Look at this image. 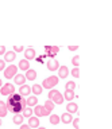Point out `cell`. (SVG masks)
<instances>
[{
    "label": "cell",
    "mask_w": 112,
    "mask_h": 129,
    "mask_svg": "<svg viewBox=\"0 0 112 129\" xmlns=\"http://www.w3.org/2000/svg\"><path fill=\"white\" fill-rule=\"evenodd\" d=\"M59 120H61L63 124H69V122H72L73 117H72L70 113H68V112H66V113H63V114H62L61 117H59Z\"/></svg>",
    "instance_id": "ac0fdd59"
},
{
    "label": "cell",
    "mask_w": 112,
    "mask_h": 129,
    "mask_svg": "<svg viewBox=\"0 0 112 129\" xmlns=\"http://www.w3.org/2000/svg\"><path fill=\"white\" fill-rule=\"evenodd\" d=\"M20 129H31V128L29 126V125H25V124H22V125H20Z\"/></svg>",
    "instance_id": "d590c367"
},
{
    "label": "cell",
    "mask_w": 112,
    "mask_h": 129,
    "mask_svg": "<svg viewBox=\"0 0 112 129\" xmlns=\"http://www.w3.org/2000/svg\"><path fill=\"white\" fill-rule=\"evenodd\" d=\"M42 90H43V87L41 86V85H38V83H35L34 86H31V91L34 93V95L42 94Z\"/></svg>",
    "instance_id": "7402d4cb"
},
{
    "label": "cell",
    "mask_w": 112,
    "mask_h": 129,
    "mask_svg": "<svg viewBox=\"0 0 112 129\" xmlns=\"http://www.w3.org/2000/svg\"><path fill=\"white\" fill-rule=\"evenodd\" d=\"M16 58V52L14 51H6L4 54V62H14Z\"/></svg>",
    "instance_id": "4fadbf2b"
},
{
    "label": "cell",
    "mask_w": 112,
    "mask_h": 129,
    "mask_svg": "<svg viewBox=\"0 0 112 129\" xmlns=\"http://www.w3.org/2000/svg\"><path fill=\"white\" fill-rule=\"evenodd\" d=\"M43 106H45V109H46V110H47V112H49L50 114H51V112H53V109H54V104L51 102L50 100H47L46 102H45V105H43Z\"/></svg>",
    "instance_id": "d4e9b609"
},
{
    "label": "cell",
    "mask_w": 112,
    "mask_h": 129,
    "mask_svg": "<svg viewBox=\"0 0 112 129\" xmlns=\"http://www.w3.org/2000/svg\"><path fill=\"white\" fill-rule=\"evenodd\" d=\"M23 118H25V117H23L20 113H18V114H15L14 116V124H16V125H22L23 124Z\"/></svg>",
    "instance_id": "603a6c76"
},
{
    "label": "cell",
    "mask_w": 112,
    "mask_h": 129,
    "mask_svg": "<svg viewBox=\"0 0 112 129\" xmlns=\"http://www.w3.org/2000/svg\"><path fill=\"white\" fill-rule=\"evenodd\" d=\"M59 121H61V120H59V116H57V114H50V124L57 125Z\"/></svg>",
    "instance_id": "484cf974"
},
{
    "label": "cell",
    "mask_w": 112,
    "mask_h": 129,
    "mask_svg": "<svg viewBox=\"0 0 112 129\" xmlns=\"http://www.w3.org/2000/svg\"><path fill=\"white\" fill-rule=\"evenodd\" d=\"M26 79H29V81H34L35 78H37V71L33 70V69H29V70L26 71Z\"/></svg>",
    "instance_id": "2e32d148"
},
{
    "label": "cell",
    "mask_w": 112,
    "mask_h": 129,
    "mask_svg": "<svg viewBox=\"0 0 112 129\" xmlns=\"http://www.w3.org/2000/svg\"><path fill=\"white\" fill-rule=\"evenodd\" d=\"M31 93V86H29V85H22L20 87H19V94H20L22 97L23 95H30Z\"/></svg>",
    "instance_id": "30bf717a"
},
{
    "label": "cell",
    "mask_w": 112,
    "mask_h": 129,
    "mask_svg": "<svg viewBox=\"0 0 112 129\" xmlns=\"http://www.w3.org/2000/svg\"><path fill=\"white\" fill-rule=\"evenodd\" d=\"M66 109H68V113H70V114L72 113H77L78 112V106H77V104H74V102H69Z\"/></svg>",
    "instance_id": "ffe728a7"
},
{
    "label": "cell",
    "mask_w": 112,
    "mask_h": 129,
    "mask_svg": "<svg viewBox=\"0 0 112 129\" xmlns=\"http://www.w3.org/2000/svg\"><path fill=\"white\" fill-rule=\"evenodd\" d=\"M3 86V82H2V79H0V87H2Z\"/></svg>",
    "instance_id": "8d00e7d4"
},
{
    "label": "cell",
    "mask_w": 112,
    "mask_h": 129,
    "mask_svg": "<svg viewBox=\"0 0 112 129\" xmlns=\"http://www.w3.org/2000/svg\"><path fill=\"white\" fill-rule=\"evenodd\" d=\"M45 58H46V55H41V56H35V60L39 63H43L45 62Z\"/></svg>",
    "instance_id": "4dcf8cb0"
},
{
    "label": "cell",
    "mask_w": 112,
    "mask_h": 129,
    "mask_svg": "<svg viewBox=\"0 0 112 129\" xmlns=\"http://www.w3.org/2000/svg\"><path fill=\"white\" fill-rule=\"evenodd\" d=\"M58 67H59V63H58L57 59H49L47 60V69H49L50 71L58 70Z\"/></svg>",
    "instance_id": "ba28073f"
},
{
    "label": "cell",
    "mask_w": 112,
    "mask_h": 129,
    "mask_svg": "<svg viewBox=\"0 0 112 129\" xmlns=\"http://www.w3.org/2000/svg\"><path fill=\"white\" fill-rule=\"evenodd\" d=\"M0 126H2V118H0Z\"/></svg>",
    "instance_id": "f35d334b"
},
{
    "label": "cell",
    "mask_w": 112,
    "mask_h": 129,
    "mask_svg": "<svg viewBox=\"0 0 112 129\" xmlns=\"http://www.w3.org/2000/svg\"><path fill=\"white\" fill-rule=\"evenodd\" d=\"M47 97H49V100L51 101V102L57 104V105H61L63 101H65V100H63V95L58 90H54V89H51V90L49 91V95H47Z\"/></svg>",
    "instance_id": "7a4b0ae2"
},
{
    "label": "cell",
    "mask_w": 112,
    "mask_h": 129,
    "mask_svg": "<svg viewBox=\"0 0 112 129\" xmlns=\"http://www.w3.org/2000/svg\"><path fill=\"white\" fill-rule=\"evenodd\" d=\"M65 87H66V90H74V87H76V82H74V81H69V82H66Z\"/></svg>",
    "instance_id": "4316f807"
},
{
    "label": "cell",
    "mask_w": 112,
    "mask_h": 129,
    "mask_svg": "<svg viewBox=\"0 0 112 129\" xmlns=\"http://www.w3.org/2000/svg\"><path fill=\"white\" fill-rule=\"evenodd\" d=\"M72 122H73L74 129H78V126H80V118H73V120H72Z\"/></svg>",
    "instance_id": "f546056e"
},
{
    "label": "cell",
    "mask_w": 112,
    "mask_h": 129,
    "mask_svg": "<svg viewBox=\"0 0 112 129\" xmlns=\"http://www.w3.org/2000/svg\"><path fill=\"white\" fill-rule=\"evenodd\" d=\"M59 47L58 46H45V52L46 56H49L50 59H54V56L58 54Z\"/></svg>",
    "instance_id": "8992f818"
},
{
    "label": "cell",
    "mask_w": 112,
    "mask_h": 129,
    "mask_svg": "<svg viewBox=\"0 0 112 129\" xmlns=\"http://www.w3.org/2000/svg\"><path fill=\"white\" fill-rule=\"evenodd\" d=\"M37 129H46V128H42V126H38Z\"/></svg>",
    "instance_id": "74e56055"
},
{
    "label": "cell",
    "mask_w": 112,
    "mask_h": 129,
    "mask_svg": "<svg viewBox=\"0 0 112 129\" xmlns=\"http://www.w3.org/2000/svg\"><path fill=\"white\" fill-rule=\"evenodd\" d=\"M69 75V69L66 66H59L58 67V78H66Z\"/></svg>",
    "instance_id": "8fae6325"
},
{
    "label": "cell",
    "mask_w": 112,
    "mask_h": 129,
    "mask_svg": "<svg viewBox=\"0 0 112 129\" xmlns=\"http://www.w3.org/2000/svg\"><path fill=\"white\" fill-rule=\"evenodd\" d=\"M18 74V66H15V64H11V66H7L4 69V77L7 79H11L14 78L15 75Z\"/></svg>",
    "instance_id": "5b68a950"
},
{
    "label": "cell",
    "mask_w": 112,
    "mask_h": 129,
    "mask_svg": "<svg viewBox=\"0 0 112 129\" xmlns=\"http://www.w3.org/2000/svg\"><path fill=\"white\" fill-rule=\"evenodd\" d=\"M68 48H69V51H76L78 48V46H69Z\"/></svg>",
    "instance_id": "e575fe53"
},
{
    "label": "cell",
    "mask_w": 112,
    "mask_h": 129,
    "mask_svg": "<svg viewBox=\"0 0 112 129\" xmlns=\"http://www.w3.org/2000/svg\"><path fill=\"white\" fill-rule=\"evenodd\" d=\"M6 105H7L8 112H12L15 114H18V113H22V110L26 108V100L19 93H14V94L8 95V100H7Z\"/></svg>",
    "instance_id": "6da1fadb"
},
{
    "label": "cell",
    "mask_w": 112,
    "mask_h": 129,
    "mask_svg": "<svg viewBox=\"0 0 112 129\" xmlns=\"http://www.w3.org/2000/svg\"><path fill=\"white\" fill-rule=\"evenodd\" d=\"M23 46H14V52H22Z\"/></svg>",
    "instance_id": "1f68e13d"
},
{
    "label": "cell",
    "mask_w": 112,
    "mask_h": 129,
    "mask_svg": "<svg viewBox=\"0 0 112 129\" xmlns=\"http://www.w3.org/2000/svg\"><path fill=\"white\" fill-rule=\"evenodd\" d=\"M72 63H73L74 67H78L80 66V56L78 55H74L73 58H72Z\"/></svg>",
    "instance_id": "83f0119b"
},
{
    "label": "cell",
    "mask_w": 112,
    "mask_h": 129,
    "mask_svg": "<svg viewBox=\"0 0 112 129\" xmlns=\"http://www.w3.org/2000/svg\"><path fill=\"white\" fill-rule=\"evenodd\" d=\"M4 66H6L4 59H0V71H2V70H4Z\"/></svg>",
    "instance_id": "d6a6232c"
},
{
    "label": "cell",
    "mask_w": 112,
    "mask_h": 129,
    "mask_svg": "<svg viewBox=\"0 0 112 129\" xmlns=\"http://www.w3.org/2000/svg\"><path fill=\"white\" fill-rule=\"evenodd\" d=\"M37 105H38L37 95H31V97H29V98L26 100V106L31 108V106H37Z\"/></svg>",
    "instance_id": "7c38bea8"
},
{
    "label": "cell",
    "mask_w": 112,
    "mask_h": 129,
    "mask_svg": "<svg viewBox=\"0 0 112 129\" xmlns=\"http://www.w3.org/2000/svg\"><path fill=\"white\" fill-rule=\"evenodd\" d=\"M29 126H30V128H35V129L39 126V120H38V117H33V116L30 117V118H29Z\"/></svg>",
    "instance_id": "e0dca14e"
},
{
    "label": "cell",
    "mask_w": 112,
    "mask_h": 129,
    "mask_svg": "<svg viewBox=\"0 0 112 129\" xmlns=\"http://www.w3.org/2000/svg\"><path fill=\"white\" fill-rule=\"evenodd\" d=\"M58 81H59V78H58V77H55V75L47 77L46 79H43V82H42L41 86L45 87V89H50V90H51L53 87H55L58 85Z\"/></svg>",
    "instance_id": "3957f363"
},
{
    "label": "cell",
    "mask_w": 112,
    "mask_h": 129,
    "mask_svg": "<svg viewBox=\"0 0 112 129\" xmlns=\"http://www.w3.org/2000/svg\"><path fill=\"white\" fill-rule=\"evenodd\" d=\"M18 67L20 69V70H23V71H27V70L30 69V63H29V60H27V59H22L20 62H19Z\"/></svg>",
    "instance_id": "d6986e66"
},
{
    "label": "cell",
    "mask_w": 112,
    "mask_h": 129,
    "mask_svg": "<svg viewBox=\"0 0 112 129\" xmlns=\"http://www.w3.org/2000/svg\"><path fill=\"white\" fill-rule=\"evenodd\" d=\"M22 116H23V117H27V118H30V117L33 116V109L29 108V106L25 108V109L22 110Z\"/></svg>",
    "instance_id": "cb8c5ba5"
},
{
    "label": "cell",
    "mask_w": 112,
    "mask_h": 129,
    "mask_svg": "<svg viewBox=\"0 0 112 129\" xmlns=\"http://www.w3.org/2000/svg\"><path fill=\"white\" fill-rule=\"evenodd\" d=\"M25 59H27V60L35 59V50L33 47H29L25 50Z\"/></svg>",
    "instance_id": "9c48e42d"
},
{
    "label": "cell",
    "mask_w": 112,
    "mask_h": 129,
    "mask_svg": "<svg viewBox=\"0 0 112 129\" xmlns=\"http://www.w3.org/2000/svg\"><path fill=\"white\" fill-rule=\"evenodd\" d=\"M34 113H35V117H46V116H50V113L46 110L45 109V106H43V105H37V106H35V109L33 110Z\"/></svg>",
    "instance_id": "52a82bcc"
},
{
    "label": "cell",
    "mask_w": 112,
    "mask_h": 129,
    "mask_svg": "<svg viewBox=\"0 0 112 129\" xmlns=\"http://www.w3.org/2000/svg\"><path fill=\"white\" fill-rule=\"evenodd\" d=\"M62 95H63V100H66V101H72V100L76 98L74 90H66L65 89V93H63Z\"/></svg>",
    "instance_id": "9a60e30c"
},
{
    "label": "cell",
    "mask_w": 112,
    "mask_h": 129,
    "mask_svg": "<svg viewBox=\"0 0 112 129\" xmlns=\"http://www.w3.org/2000/svg\"><path fill=\"white\" fill-rule=\"evenodd\" d=\"M7 113H8V109H7L6 102L0 101V118H2V117H6V116H7Z\"/></svg>",
    "instance_id": "44dd1931"
},
{
    "label": "cell",
    "mask_w": 112,
    "mask_h": 129,
    "mask_svg": "<svg viewBox=\"0 0 112 129\" xmlns=\"http://www.w3.org/2000/svg\"><path fill=\"white\" fill-rule=\"evenodd\" d=\"M4 54H6V47L0 46V55H4Z\"/></svg>",
    "instance_id": "836d02e7"
},
{
    "label": "cell",
    "mask_w": 112,
    "mask_h": 129,
    "mask_svg": "<svg viewBox=\"0 0 112 129\" xmlns=\"http://www.w3.org/2000/svg\"><path fill=\"white\" fill-rule=\"evenodd\" d=\"M15 93V86L12 83H4L2 87H0V94L2 95H11Z\"/></svg>",
    "instance_id": "277c9868"
},
{
    "label": "cell",
    "mask_w": 112,
    "mask_h": 129,
    "mask_svg": "<svg viewBox=\"0 0 112 129\" xmlns=\"http://www.w3.org/2000/svg\"><path fill=\"white\" fill-rule=\"evenodd\" d=\"M70 74L73 75L74 78H78V77H80V70H78V67H74L73 70L70 71Z\"/></svg>",
    "instance_id": "f1b7e54d"
},
{
    "label": "cell",
    "mask_w": 112,
    "mask_h": 129,
    "mask_svg": "<svg viewBox=\"0 0 112 129\" xmlns=\"http://www.w3.org/2000/svg\"><path fill=\"white\" fill-rule=\"evenodd\" d=\"M14 81H15V85L22 86V85H25V82H26V77L23 74H16L14 77Z\"/></svg>",
    "instance_id": "5bb4252c"
}]
</instances>
